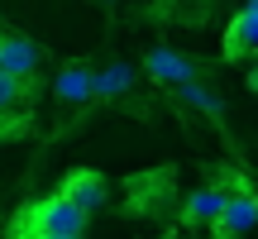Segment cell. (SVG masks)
I'll return each mask as SVG.
<instances>
[{
	"instance_id": "cell-9",
	"label": "cell",
	"mask_w": 258,
	"mask_h": 239,
	"mask_svg": "<svg viewBox=\"0 0 258 239\" xmlns=\"http://www.w3.org/2000/svg\"><path fill=\"white\" fill-rule=\"evenodd\" d=\"M129 86H134V67L110 63L105 72H96V101H115V96H124Z\"/></svg>"
},
{
	"instance_id": "cell-7",
	"label": "cell",
	"mask_w": 258,
	"mask_h": 239,
	"mask_svg": "<svg viewBox=\"0 0 258 239\" xmlns=\"http://www.w3.org/2000/svg\"><path fill=\"white\" fill-rule=\"evenodd\" d=\"M144 72L153 77L158 86H182V82L196 77V63L182 57L177 48H148V53H144Z\"/></svg>"
},
{
	"instance_id": "cell-4",
	"label": "cell",
	"mask_w": 258,
	"mask_h": 239,
	"mask_svg": "<svg viewBox=\"0 0 258 239\" xmlns=\"http://www.w3.org/2000/svg\"><path fill=\"white\" fill-rule=\"evenodd\" d=\"M57 192H67L77 206H82V211H91V215L101 211L105 201H110V182H105L96 167H67V172H62V187H57Z\"/></svg>"
},
{
	"instance_id": "cell-12",
	"label": "cell",
	"mask_w": 258,
	"mask_h": 239,
	"mask_svg": "<svg viewBox=\"0 0 258 239\" xmlns=\"http://www.w3.org/2000/svg\"><path fill=\"white\" fill-rule=\"evenodd\" d=\"M10 239H86V234H10Z\"/></svg>"
},
{
	"instance_id": "cell-6",
	"label": "cell",
	"mask_w": 258,
	"mask_h": 239,
	"mask_svg": "<svg viewBox=\"0 0 258 239\" xmlns=\"http://www.w3.org/2000/svg\"><path fill=\"white\" fill-rule=\"evenodd\" d=\"M53 96L62 105H91L96 101V72L86 63H62L53 77Z\"/></svg>"
},
{
	"instance_id": "cell-13",
	"label": "cell",
	"mask_w": 258,
	"mask_h": 239,
	"mask_svg": "<svg viewBox=\"0 0 258 239\" xmlns=\"http://www.w3.org/2000/svg\"><path fill=\"white\" fill-rule=\"evenodd\" d=\"M249 91H253V96H258V63H253V67H249Z\"/></svg>"
},
{
	"instance_id": "cell-3",
	"label": "cell",
	"mask_w": 258,
	"mask_h": 239,
	"mask_svg": "<svg viewBox=\"0 0 258 239\" xmlns=\"http://www.w3.org/2000/svg\"><path fill=\"white\" fill-rule=\"evenodd\" d=\"M220 48H225L230 63L258 53V0H244V5L234 10V19L225 24V43H220Z\"/></svg>"
},
{
	"instance_id": "cell-2",
	"label": "cell",
	"mask_w": 258,
	"mask_h": 239,
	"mask_svg": "<svg viewBox=\"0 0 258 239\" xmlns=\"http://www.w3.org/2000/svg\"><path fill=\"white\" fill-rule=\"evenodd\" d=\"M253 225H258V192H249V187L225 192V206H220V215L211 220V234L215 239H244Z\"/></svg>"
},
{
	"instance_id": "cell-8",
	"label": "cell",
	"mask_w": 258,
	"mask_h": 239,
	"mask_svg": "<svg viewBox=\"0 0 258 239\" xmlns=\"http://www.w3.org/2000/svg\"><path fill=\"white\" fill-rule=\"evenodd\" d=\"M220 206H225L220 187H196V192L186 196V206H182V220L186 225H211L215 215H220Z\"/></svg>"
},
{
	"instance_id": "cell-11",
	"label": "cell",
	"mask_w": 258,
	"mask_h": 239,
	"mask_svg": "<svg viewBox=\"0 0 258 239\" xmlns=\"http://www.w3.org/2000/svg\"><path fill=\"white\" fill-rule=\"evenodd\" d=\"M24 101H29V82H24V77H15V72H5V67H0V119H5L10 110H19Z\"/></svg>"
},
{
	"instance_id": "cell-1",
	"label": "cell",
	"mask_w": 258,
	"mask_h": 239,
	"mask_svg": "<svg viewBox=\"0 0 258 239\" xmlns=\"http://www.w3.org/2000/svg\"><path fill=\"white\" fill-rule=\"evenodd\" d=\"M86 225H91V211H82L67 192H53L19 206L10 220V234H86Z\"/></svg>"
},
{
	"instance_id": "cell-10",
	"label": "cell",
	"mask_w": 258,
	"mask_h": 239,
	"mask_svg": "<svg viewBox=\"0 0 258 239\" xmlns=\"http://www.w3.org/2000/svg\"><path fill=\"white\" fill-rule=\"evenodd\" d=\"M177 91H182V101L191 105V110H206V115H215V119L225 115V101H220V96L211 91V86H201V82H196V77H191V82H182V86H177Z\"/></svg>"
},
{
	"instance_id": "cell-5",
	"label": "cell",
	"mask_w": 258,
	"mask_h": 239,
	"mask_svg": "<svg viewBox=\"0 0 258 239\" xmlns=\"http://www.w3.org/2000/svg\"><path fill=\"white\" fill-rule=\"evenodd\" d=\"M38 63H43V53H38V43L29 34H15V29H0V67L15 77H24V82H34L38 77Z\"/></svg>"
}]
</instances>
